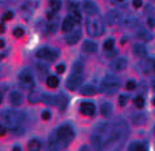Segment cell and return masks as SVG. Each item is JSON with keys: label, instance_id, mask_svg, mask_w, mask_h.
Masks as SVG:
<instances>
[{"label": "cell", "instance_id": "cell-45", "mask_svg": "<svg viewBox=\"0 0 155 151\" xmlns=\"http://www.w3.org/2000/svg\"><path fill=\"white\" fill-rule=\"evenodd\" d=\"M4 45H5L4 40H2V38H0V49H2V48H4Z\"/></svg>", "mask_w": 155, "mask_h": 151}, {"label": "cell", "instance_id": "cell-4", "mask_svg": "<svg viewBox=\"0 0 155 151\" xmlns=\"http://www.w3.org/2000/svg\"><path fill=\"white\" fill-rule=\"evenodd\" d=\"M82 83H83L82 72H72L71 75L68 76L67 82H66V87H67L70 91H75L82 86Z\"/></svg>", "mask_w": 155, "mask_h": 151}, {"label": "cell", "instance_id": "cell-44", "mask_svg": "<svg viewBox=\"0 0 155 151\" xmlns=\"http://www.w3.org/2000/svg\"><path fill=\"white\" fill-rule=\"evenodd\" d=\"M147 24H149V26H151V28H153V26H154V21H153V18H149Z\"/></svg>", "mask_w": 155, "mask_h": 151}, {"label": "cell", "instance_id": "cell-21", "mask_svg": "<svg viewBox=\"0 0 155 151\" xmlns=\"http://www.w3.org/2000/svg\"><path fill=\"white\" fill-rule=\"evenodd\" d=\"M18 78H20L21 83H30V82H33V75H32V72H30V71H28V70L21 71L20 75H18Z\"/></svg>", "mask_w": 155, "mask_h": 151}, {"label": "cell", "instance_id": "cell-22", "mask_svg": "<svg viewBox=\"0 0 155 151\" xmlns=\"http://www.w3.org/2000/svg\"><path fill=\"white\" fill-rule=\"evenodd\" d=\"M137 37H138L141 41H150L151 38H153L151 33L149 32V30H146V29H139L138 33H137Z\"/></svg>", "mask_w": 155, "mask_h": 151}, {"label": "cell", "instance_id": "cell-19", "mask_svg": "<svg viewBox=\"0 0 155 151\" xmlns=\"http://www.w3.org/2000/svg\"><path fill=\"white\" fill-rule=\"evenodd\" d=\"M74 25H75V21L72 20L71 16H68V17H66L63 20V24H62V30L67 33V32H70V30H72Z\"/></svg>", "mask_w": 155, "mask_h": 151}, {"label": "cell", "instance_id": "cell-1", "mask_svg": "<svg viewBox=\"0 0 155 151\" xmlns=\"http://www.w3.org/2000/svg\"><path fill=\"white\" fill-rule=\"evenodd\" d=\"M120 88V80L114 75H107L101 80V91L107 95H113Z\"/></svg>", "mask_w": 155, "mask_h": 151}, {"label": "cell", "instance_id": "cell-10", "mask_svg": "<svg viewBox=\"0 0 155 151\" xmlns=\"http://www.w3.org/2000/svg\"><path fill=\"white\" fill-rule=\"evenodd\" d=\"M80 36H82L80 29L70 30V32H67V36H66V42H67L68 45H75L76 42L80 40Z\"/></svg>", "mask_w": 155, "mask_h": 151}, {"label": "cell", "instance_id": "cell-8", "mask_svg": "<svg viewBox=\"0 0 155 151\" xmlns=\"http://www.w3.org/2000/svg\"><path fill=\"white\" fill-rule=\"evenodd\" d=\"M127 67V61L126 58H122V57H118L113 59L110 62V68L113 70V71H122V70H125Z\"/></svg>", "mask_w": 155, "mask_h": 151}, {"label": "cell", "instance_id": "cell-17", "mask_svg": "<svg viewBox=\"0 0 155 151\" xmlns=\"http://www.w3.org/2000/svg\"><path fill=\"white\" fill-rule=\"evenodd\" d=\"M143 68L147 74H155V58H149L143 63Z\"/></svg>", "mask_w": 155, "mask_h": 151}, {"label": "cell", "instance_id": "cell-30", "mask_svg": "<svg viewBox=\"0 0 155 151\" xmlns=\"http://www.w3.org/2000/svg\"><path fill=\"white\" fill-rule=\"evenodd\" d=\"M134 105L137 108H143V105H145V99H143L141 95L137 96V97L134 99Z\"/></svg>", "mask_w": 155, "mask_h": 151}, {"label": "cell", "instance_id": "cell-29", "mask_svg": "<svg viewBox=\"0 0 155 151\" xmlns=\"http://www.w3.org/2000/svg\"><path fill=\"white\" fill-rule=\"evenodd\" d=\"M113 46H114V40H113V38H108V40L104 42V49H105L107 51L113 50Z\"/></svg>", "mask_w": 155, "mask_h": 151}, {"label": "cell", "instance_id": "cell-32", "mask_svg": "<svg viewBox=\"0 0 155 151\" xmlns=\"http://www.w3.org/2000/svg\"><path fill=\"white\" fill-rule=\"evenodd\" d=\"M70 13H71L70 16L72 17L74 21H75V22H80V20H82V16H80V13L78 12V9H74V11H71Z\"/></svg>", "mask_w": 155, "mask_h": 151}, {"label": "cell", "instance_id": "cell-41", "mask_svg": "<svg viewBox=\"0 0 155 151\" xmlns=\"http://www.w3.org/2000/svg\"><path fill=\"white\" fill-rule=\"evenodd\" d=\"M112 3H114V4H117V5H122L124 3H125V0H112Z\"/></svg>", "mask_w": 155, "mask_h": 151}, {"label": "cell", "instance_id": "cell-27", "mask_svg": "<svg viewBox=\"0 0 155 151\" xmlns=\"http://www.w3.org/2000/svg\"><path fill=\"white\" fill-rule=\"evenodd\" d=\"M48 86L50 87V88H57L58 87V84H59V80H58V78L57 76H49L48 78Z\"/></svg>", "mask_w": 155, "mask_h": 151}, {"label": "cell", "instance_id": "cell-47", "mask_svg": "<svg viewBox=\"0 0 155 151\" xmlns=\"http://www.w3.org/2000/svg\"><path fill=\"white\" fill-rule=\"evenodd\" d=\"M2 101H3V99H2V95H0V104H2Z\"/></svg>", "mask_w": 155, "mask_h": 151}, {"label": "cell", "instance_id": "cell-12", "mask_svg": "<svg viewBox=\"0 0 155 151\" xmlns=\"http://www.w3.org/2000/svg\"><path fill=\"white\" fill-rule=\"evenodd\" d=\"M95 110H96V108L92 103L84 101L80 104V112H82V114H84V116H92L95 113Z\"/></svg>", "mask_w": 155, "mask_h": 151}, {"label": "cell", "instance_id": "cell-35", "mask_svg": "<svg viewBox=\"0 0 155 151\" xmlns=\"http://www.w3.org/2000/svg\"><path fill=\"white\" fill-rule=\"evenodd\" d=\"M135 87H137V83H135L134 80H129V82L126 83V90H134Z\"/></svg>", "mask_w": 155, "mask_h": 151}, {"label": "cell", "instance_id": "cell-50", "mask_svg": "<svg viewBox=\"0 0 155 151\" xmlns=\"http://www.w3.org/2000/svg\"><path fill=\"white\" fill-rule=\"evenodd\" d=\"M0 59H2V55H0Z\"/></svg>", "mask_w": 155, "mask_h": 151}, {"label": "cell", "instance_id": "cell-15", "mask_svg": "<svg viewBox=\"0 0 155 151\" xmlns=\"http://www.w3.org/2000/svg\"><path fill=\"white\" fill-rule=\"evenodd\" d=\"M83 51H86L87 54H94L97 51V45L92 41H86L83 44Z\"/></svg>", "mask_w": 155, "mask_h": 151}, {"label": "cell", "instance_id": "cell-33", "mask_svg": "<svg viewBox=\"0 0 155 151\" xmlns=\"http://www.w3.org/2000/svg\"><path fill=\"white\" fill-rule=\"evenodd\" d=\"M83 70V63L82 62H75L72 67V72H82Z\"/></svg>", "mask_w": 155, "mask_h": 151}, {"label": "cell", "instance_id": "cell-3", "mask_svg": "<svg viewBox=\"0 0 155 151\" xmlns=\"http://www.w3.org/2000/svg\"><path fill=\"white\" fill-rule=\"evenodd\" d=\"M2 120L4 121V123L9 129H16L18 126V122H20V114L15 110H11V109H5L2 112Z\"/></svg>", "mask_w": 155, "mask_h": 151}, {"label": "cell", "instance_id": "cell-43", "mask_svg": "<svg viewBox=\"0 0 155 151\" xmlns=\"http://www.w3.org/2000/svg\"><path fill=\"white\" fill-rule=\"evenodd\" d=\"M5 32V26L4 24H0V33H4Z\"/></svg>", "mask_w": 155, "mask_h": 151}, {"label": "cell", "instance_id": "cell-48", "mask_svg": "<svg viewBox=\"0 0 155 151\" xmlns=\"http://www.w3.org/2000/svg\"><path fill=\"white\" fill-rule=\"evenodd\" d=\"M153 104H154V105H155V99H154V100H153Z\"/></svg>", "mask_w": 155, "mask_h": 151}, {"label": "cell", "instance_id": "cell-36", "mask_svg": "<svg viewBox=\"0 0 155 151\" xmlns=\"http://www.w3.org/2000/svg\"><path fill=\"white\" fill-rule=\"evenodd\" d=\"M3 20H11V18H13V13L11 12V11H8V12H5L4 15H3Z\"/></svg>", "mask_w": 155, "mask_h": 151}, {"label": "cell", "instance_id": "cell-31", "mask_svg": "<svg viewBox=\"0 0 155 151\" xmlns=\"http://www.w3.org/2000/svg\"><path fill=\"white\" fill-rule=\"evenodd\" d=\"M57 28H58V21H55L54 18H51V20H50V22H49V26H48L49 32H50V33H54V32L57 30Z\"/></svg>", "mask_w": 155, "mask_h": 151}, {"label": "cell", "instance_id": "cell-14", "mask_svg": "<svg viewBox=\"0 0 155 151\" xmlns=\"http://www.w3.org/2000/svg\"><path fill=\"white\" fill-rule=\"evenodd\" d=\"M28 100H29L30 104H37V103H40L41 100H42V94H41V91H40V90H32V91H30V94H29V96H28Z\"/></svg>", "mask_w": 155, "mask_h": 151}, {"label": "cell", "instance_id": "cell-40", "mask_svg": "<svg viewBox=\"0 0 155 151\" xmlns=\"http://www.w3.org/2000/svg\"><path fill=\"white\" fill-rule=\"evenodd\" d=\"M50 114H51V113H50L49 110H44V112H42V118H44V120H49Z\"/></svg>", "mask_w": 155, "mask_h": 151}, {"label": "cell", "instance_id": "cell-37", "mask_svg": "<svg viewBox=\"0 0 155 151\" xmlns=\"http://www.w3.org/2000/svg\"><path fill=\"white\" fill-rule=\"evenodd\" d=\"M126 101H127V97H126V96H120V97H118V104H120L121 107L125 105Z\"/></svg>", "mask_w": 155, "mask_h": 151}, {"label": "cell", "instance_id": "cell-11", "mask_svg": "<svg viewBox=\"0 0 155 151\" xmlns=\"http://www.w3.org/2000/svg\"><path fill=\"white\" fill-rule=\"evenodd\" d=\"M137 22H138V20L134 15L127 13L125 16H121V24L124 26H126V28H133L134 25H137Z\"/></svg>", "mask_w": 155, "mask_h": 151}, {"label": "cell", "instance_id": "cell-23", "mask_svg": "<svg viewBox=\"0 0 155 151\" xmlns=\"http://www.w3.org/2000/svg\"><path fill=\"white\" fill-rule=\"evenodd\" d=\"M42 100H44L48 105H57L58 104V97H55V96H53V95H45L44 97H42Z\"/></svg>", "mask_w": 155, "mask_h": 151}, {"label": "cell", "instance_id": "cell-28", "mask_svg": "<svg viewBox=\"0 0 155 151\" xmlns=\"http://www.w3.org/2000/svg\"><path fill=\"white\" fill-rule=\"evenodd\" d=\"M58 104H59L61 110H64L66 105H67V97H66L64 95H61L59 97H58Z\"/></svg>", "mask_w": 155, "mask_h": 151}, {"label": "cell", "instance_id": "cell-20", "mask_svg": "<svg viewBox=\"0 0 155 151\" xmlns=\"http://www.w3.org/2000/svg\"><path fill=\"white\" fill-rule=\"evenodd\" d=\"M133 51L137 57H146L147 49L145 48V45H142V44H135L133 48Z\"/></svg>", "mask_w": 155, "mask_h": 151}, {"label": "cell", "instance_id": "cell-16", "mask_svg": "<svg viewBox=\"0 0 155 151\" xmlns=\"http://www.w3.org/2000/svg\"><path fill=\"white\" fill-rule=\"evenodd\" d=\"M80 92H82V95H84V96H94L97 94V88H96L94 84H86Z\"/></svg>", "mask_w": 155, "mask_h": 151}, {"label": "cell", "instance_id": "cell-39", "mask_svg": "<svg viewBox=\"0 0 155 151\" xmlns=\"http://www.w3.org/2000/svg\"><path fill=\"white\" fill-rule=\"evenodd\" d=\"M55 70H57V72L63 74V72H64V70H66V67H64V64H58Z\"/></svg>", "mask_w": 155, "mask_h": 151}, {"label": "cell", "instance_id": "cell-6", "mask_svg": "<svg viewBox=\"0 0 155 151\" xmlns=\"http://www.w3.org/2000/svg\"><path fill=\"white\" fill-rule=\"evenodd\" d=\"M82 7H83L84 12L87 15H90V16H95V15L99 13V7L92 0H84L82 3Z\"/></svg>", "mask_w": 155, "mask_h": 151}, {"label": "cell", "instance_id": "cell-34", "mask_svg": "<svg viewBox=\"0 0 155 151\" xmlns=\"http://www.w3.org/2000/svg\"><path fill=\"white\" fill-rule=\"evenodd\" d=\"M13 36H15V37H17V38L22 37V36H24V30H22L21 28H16V29L13 30Z\"/></svg>", "mask_w": 155, "mask_h": 151}, {"label": "cell", "instance_id": "cell-38", "mask_svg": "<svg viewBox=\"0 0 155 151\" xmlns=\"http://www.w3.org/2000/svg\"><path fill=\"white\" fill-rule=\"evenodd\" d=\"M133 7L134 8H141L142 7V0H133Z\"/></svg>", "mask_w": 155, "mask_h": 151}, {"label": "cell", "instance_id": "cell-26", "mask_svg": "<svg viewBox=\"0 0 155 151\" xmlns=\"http://www.w3.org/2000/svg\"><path fill=\"white\" fill-rule=\"evenodd\" d=\"M28 149H29L30 151L40 150V149H41V143H40V141H37V139H32V141L28 143Z\"/></svg>", "mask_w": 155, "mask_h": 151}, {"label": "cell", "instance_id": "cell-49", "mask_svg": "<svg viewBox=\"0 0 155 151\" xmlns=\"http://www.w3.org/2000/svg\"><path fill=\"white\" fill-rule=\"evenodd\" d=\"M154 133H155V126H154Z\"/></svg>", "mask_w": 155, "mask_h": 151}, {"label": "cell", "instance_id": "cell-42", "mask_svg": "<svg viewBox=\"0 0 155 151\" xmlns=\"http://www.w3.org/2000/svg\"><path fill=\"white\" fill-rule=\"evenodd\" d=\"M4 134H5V127L3 125H0V137H3Z\"/></svg>", "mask_w": 155, "mask_h": 151}, {"label": "cell", "instance_id": "cell-9", "mask_svg": "<svg viewBox=\"0 0 155 151\" xmlns=\"http://www.w3.org/2000/svg\"><path fill=\"white\" fill-rule=\"evenodd\" d=\"M105 20L109 25H117L121 22V15H120L117 11H109L105 15Z\"/></svg>", "mask_w": 155, "mask_h": 151}, {"label": "cell", "instance_id": "cell-5", "mask_svg": "<svg viewBox=\"0 0 155 151\" xmlns=\"http://www.w3.org/2000/svg\"><path fill=\"white\" fill-rule=\"evenodd\" d=\"M55 134L62 139V141H64L66 143L71 142L72 138H74V130H72V127L70 125H62V126H59L57 129Z\"/></svg>", "mask_w": 155, "mask_h": 151}, {"label": "cell", "instance_id": "cell-7", "mask_svg": "<svg viewBox=\"0 0 155 151\" xmlns=\"http://www.w3.org/2000/svg\"><path fill=\"white\" fill-rule=\"evenodd\" d=\"M49 145L53 150H59V149H64V147L67 146V143L64 141H62L57 134H53V135H50V138H49Z\"/></svg>", "mask_w": 155, "mask_h": 151}, {"label": "cell", "instance_id": "cell-25", "mask_svg": "<svg viewBox=\"0 0 155 151\" xmlns=\"http://www.w3.org/2000/svg\"><path fill=\"white\" fill-rule=\"evenodd\" d=\"M49 4H50L51 12H54V13H57L58 11L61 9V0H50Z\"/></svg>", "mask_w": 155, "mask_h": 151}, {"label": "cell", "instance_id": "cell-2", "mask_svg": "<svg viewBox=\"0 0 155 151\" xmlns=\"http://www.w3.org/2000/svg\"><path fill=\"white\" fill-rule=\"evenodd\" d=\"M87 32L91 37H100L104 33V22L99 17H92L87 21Z\"/></svg>", "mask_w": 155, "mask_h": 151}, {"label": "cell", "instance_id": "cell-46", "mask_svg": "<svg viewBox=\"0 0 155 151\" xmlns=\"http://www.w3.org/2000/svg\"><path fill=\"white\" fill-rule=\"evenodd\" d=\"M151 86H153V88H154V90H155V80H154V82H153V83H151Z\"/></svg>", "mask_w": 155, "mask_h": 151}, {"label": "cell", "instance_id": "cell-13", "mask_svg": "<svg viewBox=\"0 0 155 151\" xmlns=\"http://www.w3.org/2000/svg\"><path fill=\"white\" fill-rule=\"evenodd\" d=\"M9 101L11 104H12L13 107H18L22 104V95L20 94V92L17 91H13L12 94L9 95Z\"/></svg>", "mask_w": 155, "mask_h": 151}, {"label": "cell", "instance_id": "cell-24", "mask_svg": "<svg viewBox=\"0 0 155 151\" xmlns=\"http://www.w3.org/2000/svg\"><path fill=\"white\" fill-rule=\"evenodd\" d=\"M129 150H131V151L146 150V146H145V143H141V142H133V143H130V146H129Z\"/></svg>", "mask_w": 155, "mask_h": 151}, {"label": "cell", "instance_id": "cell-18", "mask_svg": "<svg viewBox=\"0 0 155 151\" xmlns=\"http://www.w3.org/2000/svg\"><path fill=\"white\" fill-rule=\"evenodd\" d=\"M100 112H101V114L104 116V117H109V116L112 114V112H113V107H112L110 103H103L101 107H100Z\"/></svg>", "mask_w": 155, "mask_h": 151}]
</instances>
